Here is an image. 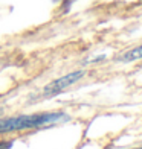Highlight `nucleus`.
<instances>
[{
    "label": "nucleus",
    "instance_id": "2",
    "mask_svg": "<svg viewBox=\"0 0 142 149\" xmlns=\"http://www.w3.org/2000/svg\"><path fill=\"white\" fill-rule=\"evenodd\" d=\"M84 70H75V72H70L64 74V76L58 78L55 81H52V82H49L41 91V97H52V96H57L58 93H61L63 90H66L67 87L73 85L75 82H78V81L84 76Z\"/></svg>",
    "mask_w": 142,
    "mask_h": 149
},
{
    "label": "nucleus",
    "instance_id": "1",
    "mask_svg": "<svg viewBox=\"0 0 142 149\" xmlns=\"http://www.w3.org/2000/svg\"><path fill=\"white\" fill-rule=\"evenodd\" d=\"M67 119H69L67 114L61 113V111L26 114V116L0 119V134H6V132H12V131H22V130H32V128H40L44 125L67 120Z\"/></svg>",
    "mask_w": 142,
    "mask_h": 149
},
{
    "label": "nucleus",
    "instance_id": "5",
    "mask_svg": "<svg viewBox=\"0 0 142 149\" xmlns=\"http://www.w3.org/2000/svg\"><path fill=\"white\" fill-rule=\"evenodd\" d=\"M136 149H142V148H136Z\"/></svg>",
    "mask_w": 142,
    "mask_h": 149
},
{
    "label": "nucleus",
    "instance_id": "3",
    "mask_svg": "<svg viewBox=\"0 0 142 149\" xmlns=\"http://www.w3.org/2000/svg\"><path fill=\"white\" fill-rule=\"evenodd\" d=\"M141 58H142V44L127 50L125 53H122V55L118 58V61H121V63H133V61L141 59Z\"/></svg>",
    "mask_w": 142,
    "mask_h": 149
},
{
    "label": "nucleus",
    "instance_id": "4",
    "mask_svg": "<svg viewBox=\"0 0 142 149\" xmlns=\"http://www.w3.org/2000/svg\"><path fill=\"white\" fill-rule=\"evenodd\" d=\"M12 141H0V149H11Z\"/></svg>",
    "mask_w": 142,
    "mask_h": 149
}]
</instances>
